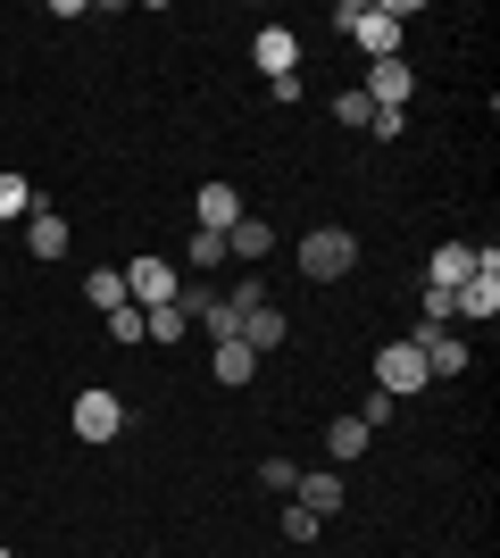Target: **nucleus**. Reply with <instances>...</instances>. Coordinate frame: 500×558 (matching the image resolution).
<instances>
[{
    "label": "nucleus",
    "mask_w": 500,
    "mask_h": 558,
    "mask_svg": "<svg viewBox=\"0 0 500 558\" xmlns=\"http://www.w3.org/2000/svg\"><path fill=\"white\" fill-rule=\"evenodd\" d=\"M358 267V233L351 226H309L301 233V276L309 283H342Z\"/></svg>",
    "instance_id": "obj_1"
},
{
    "label": "nucleus",
    "mask_w": 500,
    "mask_h": 558,
    "mask_svg": "<svg viewBox=\"0 0 500 558\" xmlns=\"http://www.w3.org/2000/svg\"><path fill=\"white\" fill-rule=\"evenodd\" d=\"M426 384H434V375H426V359H417V342H408V333L376 350V392H383V400H417Z\"/></svg>",
    "instance_id": "obj_2"
},
{
    "label": "nucleus",
    "mask_w": 500,
    "mask_h": 558,
    "mask_svg": "<svg viewBox=\"0 0 500 558\" xmlns=\"http://www.w3.org/2000/svg\"><path fill=\"white\" fill-rule=\"evenodd\" d=\"M451 317H459V326H492V317H500V258L492 251H476V276L451 292Z\"/></svg>",
    "instance_id": "obj_3"
},
{
    "label": "nucleus",
    "mask_w": 500,
    "mask_h": 558,
    "mask_svg": "<svg viewBox=\"0 0 500 558\" xmlns=\"http://www.w3.org/2000/svg\"><path fill=\"white\" fill-rule=\"evenodd\" d=\"M401 9H342V34H351L367 59H401Z\"/></svg>",
    "instance_id": "obj_4"
},
{
    "label": "nucleus",
    "mask_w": 500,
    "mask_h": 558,
    "mask_svg": "<svg viewBox=\"0 0 500 558\" xmlns=\"http://www.w3.org/2000/svg\"><path fill=\"white\" fill-rule=\"evenodd\" d=\"M251 68H259L267 84L301 75V34H292V25H259V34H251Z\"/></svg>",
    "instance_id": "obj_5"
},
{
    "label": "nucleus",
    "mask_w": 500,
    "mask_h": 558,
    "mask_svg": "<svg viewBox=\"0 0 500 558\" xmlns=\"http://www.w3.org/2000/svg\"><path fill=\"white\" fill-rule=\"evenodd\" d=\"M175 292H184V283H175V258H134V267H125V301L134 308H167L175 301Z\"/></svg>",
    "instance_id": "obj_6"
},
{
    "label": "nucleus",
    "mask_w": 500,
    "mask_h": 558,
    "mask_svg": "<svg viewBox=\"0 0 500 558\" xmlns=\"http://www.w3.org/2000/svg\"><path fill=\"white\" fill-rule=\"evenodd\" d=\"M118 425H125V400L118 392H100V384L75 392V434H84V442H118Z\"/></svg>",
    "instance_id": "obj_7"
},
{
    "label": "nucleus",
    "mask_w": 500,
    "mask_h": 558,
    "mask_svg": "<svg viewBox=\"0 0 500 558\" xmlns=\"http://www.w3.org/2000/svg\"><path fill=\"white\" fill-rule=\"evenodd\" d=\"M358 93L376 100V109H408V93H417V68H408V59H376Z\"/></svg>",
    "instance_id": "obj_8"
},
{
    "label": "nucleus",
    "mask_w": 500,
    "mask_h": 558,
    "mask_svg": "<svg viewBox=\"0 0 500 558\" xmlns=\"http://www.w3.org/2000/svg\"><path fill=\"white\" fill-rule=\"evenodd\" d=\"M417 342V359H426V375H467V333H408Z\"/></svg>",
    "instance_id": "obj_9"
},
{
    "label": "nucleus",
    "mask_w": 500,
    "mask_h": 558,
    "mask_svg": "<svg viewBox=\"0 0 500 558\" xmlns=\"http://www.w3.org/2000/svg\"><path fill=\"white\" fill-rule=\"evenodd\" d=\"M292 500H301L309 517H333L351 492H342V475H333V466H317V475H301V484H292Z\"/></svg>",
    "instance_id": "obj_10"
},
{
    "label": "nucleus",
    "mask_w": 500,
    "mask_h": 558,
    "mask_svg": "<svg viewBox=\"0 0 500 558\" xmlns=\"http://www.w3.org/2000/svg\"><path fill=\"white\" fill-rule=\"evenodd\" d=\"M68 242H75V233H68V217H50V209H34V217H25V251H34V258H68Z\"/></svg>",
    "instance_id": "obj_11"
},
{
    "label": "nucleus",
    "mask_w": 500,
    "mask_h": 558,
    "mask_svg": "<svg viewBox=\"0 0 500 558\" xmlns=\"http://www.w3.org/2000/svg\"><path fill=\"white\" fill-rule=\"evenodd\" d=\"M467 276H476V251H467V242H442V251H434V267H426L434 292H459Z\"/></svg>",
    "instance_id": "obj_12"
},
{
    "label": "nucleus",
    "mask_w": 500,
    "mask_h": 558,
    "mask_svg": "<svg viewBox=\"0 0 500 558\" xmlns=\"http://www.w3.org/2000/svg\"><path fill=\"white\" fill-rule=\"evenodd\" d=\"M267 251H276V226H259V217H234V226H225V258H251V267H259Z\"/></svg>",
    "instance_id": "obj_13"
},
{
    "label": "nucleus",
    "mask_w": 500,
    "mask_h": 558,
    "mask_svg": "<svg viewBox=\"0 0 500 558\" xmlns=\"http://www.w3.org/2000/svg\"><path fill=\"white\" fill-rule=\"evenodd\" d=\"M192 217L225 233V226H234V217H242V192H234V184H200V201H192Z\"/></svg>",
    "instance_id": "obj_14"
},
{
    "label": "nucleus",
    "mask_w": 500,
    "mask_h": 558,
    "mask_svg": "<svg viewBox=\"0 0 500 558\" xmlns=\"http://www.w3.org/2000/svg\"><path fill=\"white\" fill-rule=\"evenodd\" d=\"M209 367H217V384H251V375H259V359H251V342H209Z\"/></svg>",
    "instance_id": "obj_15"
},
{
    "label": "nucleus",
    "mask_w": 500,
    "mask_h": 558,
    "mask_svg": "<svg viewBox=\"0 0 500 558\" xmlns=\"http://www.w3.org/2000/svg\"><path fill=\"white\" fill-rule=\"evenodd\" d=\"M242 342H251V359L284 350V317H276V308H251V317H242Z\"/></svg>",
    "instance_id": "obj_16"
},
{
    "label": "nucleus",
    "mask_w": 500,
    "mask_h": 558,
    "mask_svg": "<svg viewBox=\"0 0 500 558\" xmlns=\"http://www.w3.org/2000/svg\"><path fill=\"white\" fill-rule=\"evenodd\" d=\"M367 442H376V434H367L358 417H333V425H326V459H333V466H342V459H358Z\"/></svg>",
    "instance_id": "obj_17"
},
{
    "label": "nucleus",
    "mask_w": 500,
    "mask_h": 558,
    "mask_svg": "<svg viewBox=\"0 0 500 558\" xmlns=\"http://www.w3.org/2000/svg\"><path fill=\"white\" fill-rule=\"evenodd\" d=\"M84 301H93L100 317H109V308H125V267H93V276H84Z\"/></svg>",
    "instance_id": "obj_18"
},
{
    "label": "nucleus",
    "mask_w": 500,
    "mask_h": 558,
    "mask_svg": "<svg viewBox=\"0 0 500 558\" xmlns=\"http://www.w3.org/2000/svg\"><path fill=\"white\" fill-rule=\"evenodd\" d=\"M42 201H34V184L25 175H0V217H34Z\"/></svg>",
    "instance_id": "obj_19"
},
{
    "label": "nucleus",
    "mask_w": 500,
    "mask_h": 558,
    "mask_svg": "<svg viewBox=\"0 0 500 558\" xmlns=\"http://www.w3.org/2000/svg\"><path fill=\"white\" fill-rule=\"evenodd\" d=\"M184 258H192V267H217V258H225V233H217V226H192Z\"/></svg>",
    "instance_id": "obj_20"
},
{
    "label": "nucleus",
    "mask_w": 500,
    "mask_h": 558,
    "mask_svg": "<svg viewBox=\"0 0 500 558\" xmlns=\"http://www.w3.org/2000/svg\"><path fill=\"white\" fill-rule=\"evenodd\" d=\"M200 326H209V342H234V333H242V308L234 301H209V308H200Z\"/></svg>",
    "instance_id": "obj_21"
},
{
    "label": "nucleus",
    "mask_w": 500,
    "mask_h": 558,
    "mask_svg": "<svg viewBox=\"0 0 500 558\" xmlns=\"http://www.w3.org/2000/svg\"><path fill=\"white\" fill-rule=\"evenodd\" d=\"M367 117H376L367 93H333V125H358V134H367Z\"/></svg>",
    "instance_id": "obj_22"
},
{
    "label": "nucleus",
    "mask_w": 500,
    "mask_h": 558,
    "mask_svg": "<svg viewBox=\"0 0 500 558\" xmlns=\"http://www.w3.org/2000/svg\"><path fill=\"white\" fill-rule=\"evenodd\" d=\"M326 534V517H309L301 500H284V542H317Z\"/></svg>",
    "instance_id": "obj_23"
},
{
    "label": "nucleus",
    "mask_w": 500,
    "mask_h": 558,
    "mask_svg": "<svg viewBox=\"0 0 500 558\" xmlns=\"http://www.w3.org/2000/svg\"><path fill=\"white\" fill-rule=\"evenodd\" d=\"M109 342H125V350L143 342V308H134V301H125V308H109Z\"/></svg>",
    "instance_id": "obj_24"
},
{
    "label": "nucleus",
    "mask_w": 500,
    "mask_h": 558,
    "mask_svg": "<svg viewBox=\"0 0 500 558\" xmlns=\"http://www.w3.org/2000/svg\"><path fill=\"white\" fill-rule=\"evenodd\" d=\"M259 484H267V492H284V500H292V484H301V466H292V459H267V466H259Z\"/></svg>",
    "instance_id": "obj_25"
},
{
    "label": "nucleus",
    "mask_w": 500,
    "mask_h": 558,
    "mask_svg": "<svg viewBox=\"0 0 500 558\" xmlns=\"http://www.w3.org/2000/svg\"><path fill=\"white\" fill-rule=\"evenodd\" d=\"M401 125H408V109H376V117H367V134H376V142H401Z\"/></svg>",
    "instance_id": "obj_26"
},
{
    "label": "nucleus",
    "mask_w": 500,
    "mask_h": 558,
    "mask_svg": "<svg viewBox=\"0 0 500 558\" xmlns=\"http://www.w3.org/2000/svg\"><path fill=\"white\" fill-rule=\"evenodd\" d=\"M392 409H401V400H383V392H367V409H358V425H367V434H376V425H392Z\"/></svg>",
    "instance_id": "obj_27"
},
{
    "label": "nucleus",
    "mask_w": 500,
    "mask_h": 558,
    "mask_svg": "<svg viewBox=\"0 0 500 558\" xmlns=\"http://www.w3.org/2000/svg\"><path fill=\"white\" fill-rule=\"evenodd\" d=\"M0 558H9V550H0Z\"/></svg>",
    "instance_id": "obj_28"
}]
</instances>
